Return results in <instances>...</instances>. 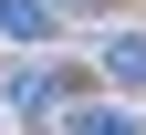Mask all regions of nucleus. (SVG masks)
<instances>
[{
  "mask_svg": "<svg viewBox=\"0 0 146 135\" xmlns=\"http://www.w3.org/2000/svg\"><path fill=\"white\" fill-rule=\"evenodd\" d=\"M11 114H31V125H42V114H63V73H52V63L11 73Z\"/></svg>",
  "mask_w": 146,
  "mask_h": 135,
  "instance_id": "f257e3e1",
  "label": "nucleus"
},
{
  "mask_svg": "<svg viewBox=\"0 0 146 135\" xmlns=\"http://www.w3.org/2000/svg\"><path fill=\"white\" fill-rule=\"evenodd\" d=\"M104 83L146 94V31H115V42H104Z\"/></svg>",
  "mask_w": 146,
  "mask_h": 135,
  "instance_id": "f03ea898",
  "label": "nucleus"
},
{
  "mask_svg": "<svg viewBox=\"0 0 146 135\" xmlns=\"http://www.w3.org/2000/svg\"><path fill=\"white\" fill-rule=\"evenodd\" d=\"M52 21H63V11H52V0H0V31H11V42H42Z\"/></svg>",
  "mask_w": 146,
  "mask_h": 135,
  "instance_id": "7ed1b4c3",
  "label": "nucleus"
},
{
  "mask_svg": "<svg viewBox=\"0 0 146 135\" xmlns=\"http://www.w3.org/2000/svg\"><path fill=\"white\" fill-rule=\"evenodd\" d=\"M73 135H136V114H115V104H84V114H73Z\"/></svg>",
  "mask_w": 146,
  "mask_h": 135,
  "instance_id": "20e7f679",
  "label": "nucleus"
}]
</instances>
